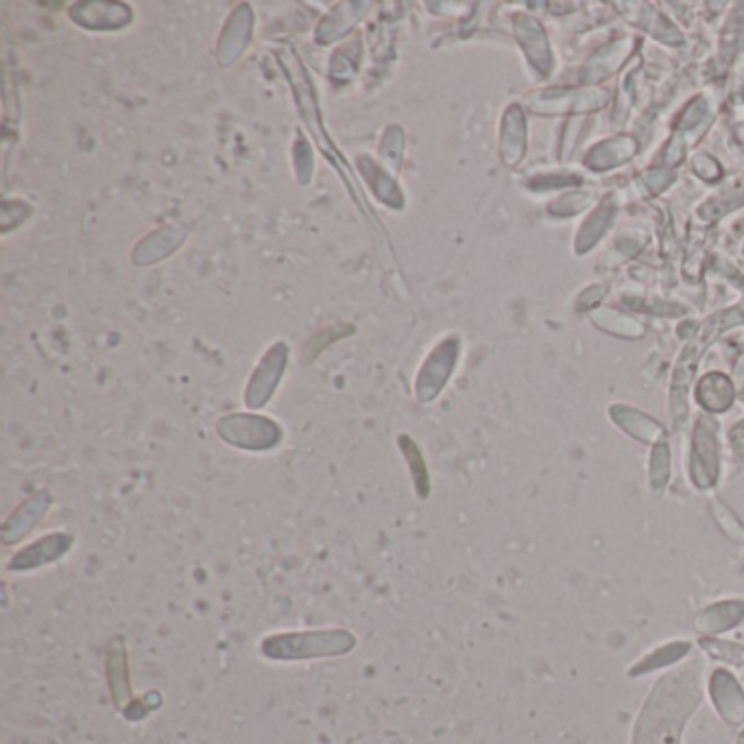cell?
Masks as SVG:
<instances>
[{
	"label": "cell",
	"mask_w": 744,
	"mask_h": 744,
	"mask_svg": "<svg viewBox=\"0 0 744 744\" xmlns=\"http://www.w3.org/2000/svg\"><path fill=\"white\" fill-rule=\"evenodd\" d=\"M400 448L406 454L408 465H411L417 496L419 498H426L428 491H430V483H428V472H426V465L422 461V454H419V450L415 448V443L411 439H408V437H400Z\"/></svg>",
	"instance_id": "cell-7"
},
{
	"label": "cell",
	"mask_w": 744,
	"mask_h": 744,
	"mask_svg": "<svg viewBox=\"0 0 744 744\" xmlns=\"http://www.w3.org/2000/svg\"><path fill=\"white\" fill-rule=\"evenodd\" d=\"M282 369H284V352L280 354L271 352V356H267V360H264V363L258 367L256 376L249 382V389H247L249 406H262L271 398L275 384H278L282 376Z\"/></svg>",
	"instance_id": "cell-6"
},
{
	"label": "cell",
	"mask_w": 744,
	"mask_h": 744,
	"mask_svg": "<svg viewBox=\"0 0 744 744\" xmlns=\"http://www.w3.org/2000/svg\"><path fill=\"white\" fill-rule=\"evenodd\" d=\"M48 507H51V496H48L46 491H40V494L24 500L20 507L5 520L3 528H0V542H3L5 546L20 544L22 539L40 524Z\"/></svg>",
	"instance_id": "cell-3"
},
{
	"label": "cell",
	"mask_w": 744,
	"mask_h": 744,
	"mask_svg": "<svg viewBox=\"0 0 744 744\" xmlns=\"http://www.w3.org/2000/svg\"><path fill=\"white\" fill-rule=\"evenodd\" d=\"M264 430H278L269 419H258V417H230L223 419L219 424V432L230 441L236 443L240 448H251V450H262L271 448L278 435H264Z\"/></svg>",
	"instance_id": "cell-4"
},
{
	"label": "cell",
	"mask_w": 744,
	"mask_h": 744,
	"mask_svg": "<svg viewBox=\"0 0 744 744\" xmlns=\"http://www.w3.org/2000/svg\"><path fill=\"white\" fill-rule=\"evenodd\" d=\"M72 544H75V535H70L66 531L44 535L24 548H20L16 555L7 561L5 568L9 572H31V570L44 568L48 566V563H55L62 557H66Z\"/></svg>",
	"instance_id": "cell-2"
},
{
	"label": "cell",
	"mask_w": 744,
	"mask_h": 744,
	"mask_svg": "<svg viewBox=\"0 0 744 744\" xmlns=\"http://www.w3.org/2000/svg\"><path fill=\"white\" fill-rule=\"evenodd\" d=\"M105 675L110 694L120 712H125L131 701V679H129V653L125 638H114L107 646Z\"/></svg>",
	"instance_id": "cell-5"
},
{
	"label": "cell",
	"mask_w": 744,
	"mask_h": 744,
	"mask_svg": "<svg viewBox=\"0 0 744 744\" xmlns=\"http://www.w3.org/2000/svg\"><path fill=\"white\" fill-rule=\"evenodd\" d=\"M358 640L350 629L282 631L260 642V653L273 662H304V659L341 657L352 653Z\"/></svg>",
	"instance_id": "cell-1"
}]
</instances>
